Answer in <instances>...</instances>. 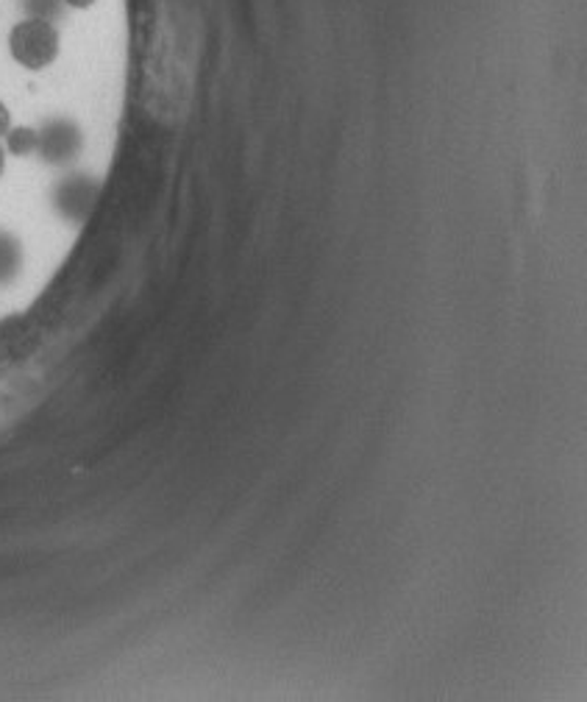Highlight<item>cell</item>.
<instances>
[{
    "instance_id": "6da1fadb",
    "label": "cell",
    "mask_w": 587,
    "mask_h": 702,
    "mask_svg": "<svg viewBox=\"0 0 587 702\" xmlns=\"http://www.w3.org/2000/svg\"><path fill=\"white\" fill-rule=\"evenodd\" d=\"M9 57L20 67L39 73L51 67L62 53V34L53 20L42 17H20L7 37Z\"/></svg>"
},
{
    "instance_id": "7a4b0ae2",
    "label": "cell",
    "mask_w": 587,
    "mask_h": 702,
    "mask_svg": "<svg viewBox=\"0 0 587 702\" xmlns=\"http://www.w3.org/2000/svg\"><path fill=\"white\" fill-rule=\"evenodd\" d=\"M3 148H7V153H12V157H32V153H37L39 148H42V134H39L37 128L12 126V132L3 139Z\"/></svg>"
},
{
    "instance_id": "3957f363",
    "label": "cell",
    "mask_w": 587,
    "mask_h": 702,
    "mask_svg": "<svg viewBox=\"0 0 587 702\" xmlns=\"http://www.w3.org/2000/svg\"><path fill=\"white\" fill-rule=\"evenodd\" d=\"M9 132H12V112H9L7 103L0 101V143L7 139Z\"/></svg>"
},
{
    "instance_id": "277c9868",
    "label": "cell",
    "mask_w": 587,
    "mask_h": 702,
    "mask_svg": "<svg viewBox=\"0 0 587 702\" xmlns=\"http://www.w3.org/2000/svg\"><path fill=\"white\" fill-rule=\"evenodd\" d=\"M7 148H3V143H0V176H3V171H7Z\"/></svg>"
}]
</instances>
